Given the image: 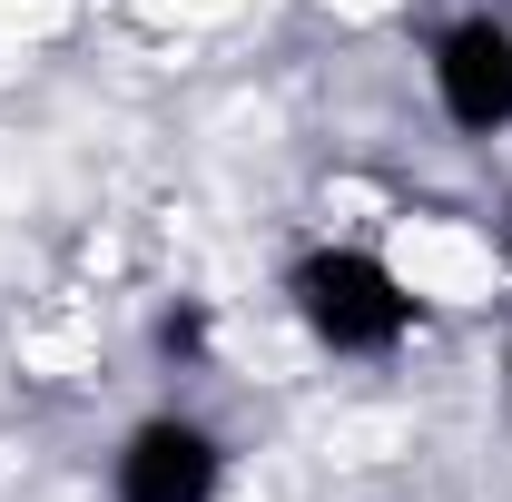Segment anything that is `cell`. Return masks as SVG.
<instances>
[{
  "label": "cell",
  "mask_w": 512,
  "mask_h": 502,
  "mask_svg": "<svg viewBox=\"0 0 512 502\" xmlns=\"http://www.w3.org/2000/svg\"><path fill=\"white\" fill-rule=\"evenodd\" d=\"M286 306H296V325L316 335L325 355H355V365L394 355L424 325V296L394 276V256L345 247V237H325V247H306L286 266Z\"/></svg>",
  "instance_id": "obj_1"
},
{
  "label": "cell",
  "mask_w": 512,
  "mask_h": 502,
  "mask_svg": "<svg viewBox=\"0 0 512 502\" xmlns=\"http://www.w3.org/2000/svg\"><path fill=\"white\" fill-rule=\"evenodd\" d=\"M424 79H434V109H444L453 138H503L512 128V20H493V10L444 20L434 50H424Z\"/></svg>",
  "instance_id": "obj_2"
},
{
  "label": "cell",
  "mask_w": 512,
  "mask_h": 502,
  "mask_svg": "<svg viewBox=\"0 0 512 502\" xmlns=\"http://www.w3.org/2000/svg\"><path fill=\"white\" fill-rule=\"evenodd\" d=\"M227 493V434L197 414H148L109 453V502H217Z\"/></svg>",
  "instance_id": "obj_3"
},
{
  "label": "cell",
  "mask_w": 512,
  "mask_h": 502,
  "mask_svg": "<svg viewBox=\"0 0 512 502\" xmlns=\"http://www.w3.org/2000/svg\"><path fill=\"white\" fill-rule=\"evenodd\" d=\"M148 345H158L168 365H197V355H207V306H168L148 325Z\"/></svg>",
  "instance_id": "obj_4"
},
{
  "label": "cell",
  "mask_w": 512,
  "mask_h": 502,
  "mask_svg": "<svg viewBox=\"0 0 512 502\" xmlns=\"http://www.w3.org/2000/svg\"><path fill=\"white\" fill-rule=\"evenodd\" d=\"M503 404H512V355H503Z\"/></svg>",
  "instance_id": "obj_5"
}]
</instances>
